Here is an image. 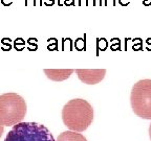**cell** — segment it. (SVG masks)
<instances>
[{
    "label": "cell",
    "mask_w": 151,
    "mask_h": 141,
    "mask_svg": "<svg viewBox=\"0 0 151 141\" xmlns=\"http://www.w3.org/2000/svg\"><path fill=\"white\" fill-rule=\"evenodd\" d=\"M57 141H87L82 134L75 131H65L58 136Z\"/></svg>",
    "instance_id": "52a82bcc"
},
{
    "label": "cell",
    "mask_w": 151,
    "mask_h": 141,
    "mask_svg": "<svg viewBox=\"0 0 151 141\" xmlns=\"http://www.w3.org/2000/svg\"><path fill=\"white\" fill-rule=\"evenodd\" d=\"M73 71V69H45L44 73L50 80L55 82H62L67 80Z\"/></svg>",
    "instance_id": "8992f818"
},
{
    "label": "cell",
    "mask_w": 151,
    "mask_h": 141,
    "mask_svg": "<svg viewBox=\"0 0 151 141\" xmlns=\"http://www.w3.org/2000/svg\"><path fill=\"white\" fill-rule=\"evenodd\" d=\"M26 114V103L23 97L14 92L0 95V122L4 127L22 122Z\"/></svg>",
    "instance_id": "7a4b0ae2"
},
{
    "label": "cell",
    "mask_w": 151,
    "mask_h": 141,
    "mask_svg": "<svg viewBox=\"0 0 151 141\" xmlns=\"http://www.w3.org/2000/svg\"><path fill=\"white\" fill-rule=\"evenodd\" d=\"M78 78L81 82L87 85H96L100 83L106 74L105 69H77Z\"/></svg>",
    "instance_id": "5b68a950"
},
{
    "label": "cell",
    "mask_w": 151,
    "mask_h": 141,
    "mask_svg": "<svg viewBox=\"0 0 151 141\" xmlns=\"http://www.w3.org/2000/svg\"><path fill=\"white\" fill-rule=\"evenodd\" d=\"M62 120L70 131L83 132L93 120V109L85 99H71L62 109Z\"/></svg>",
    "instance_id": "6da1fadb"
},
{
    "label": "cell",
    "mask_w": 151,
    "mask_h": 141,
    "mask_svg": "<svg viewBox=\"0 0 151 141\" xmlns=\"http://www.w3.org/2000/svg\"><path fill=\"white\" fill-rule=\"evenodd\" d=\"M24 45H25V43H24V41L22 40V39H16V41H15V47H16V49L21 50L22 47H24Z\"/></svg>",
    "instance_id": "ba28073f"
},
{
    "label": "cell",
    "mask_w": 151,
    "mask_h": 141,
    "mask_svg": "<svg viewBox=\"0 0 151 141\" xmlns=\"http://www.w3.org/2000/svg\"><path fill=\"white\" fill-rule=\"evenodd\" d=\"M3 130H4V125L0 122V138H1V136H2V134H3Z\"/></svg>",
    "instance_id": "30bf717a"
},
{
    "label": "cell",
    "mask_w": 151,
    "mask_h": 141,
    "mask_svg": "<svg viewBox=\"0 0 151 141\" xmlns=\"http://www.w3.org/2000/svg\"><path fill=\"white\" fill-rule=\"evenodd\" d=\"M4 141H56L45 125L36 122H20L13 125Z\"/></svg>",
    "instance_id": "3957f363"
},
{
    "label": "cell",
    "mask_w": 151,
    "mask_h": 141,
    "mask_svg": "<svg viewBox=\"0 0 151 141\" xmlns=\"http://www.w3.org/2000/svg\"><path fill=\"white\" fill-rule=\"evenodd\" d=\"M0 1L4 6H9V5H11L13 3V0H0Z\"/></svg>",
    "instance_id": "9c48e42d"
},
{
    "label": "cell",
    "mask_w": 151,
    "mask_h": 141,
    "mask_svg": "<svg viewBox=\"0 0 151 141\" xmlns=\"http://www.w3.org/2000/svg\"><path fill=\"white\" fill-rule=\"evenodd\" d=\"M149 137L151 139V123H150V127H149Z\"/></svg>",
    "instance_id": "8fae6325"
},
{
    "label": "cell",
    "mask_w": 151,
    "mask_h": 141,
    "mask_svg": "<svg viewBox=\"0 0 151 141\" xmlns=\"http://www.w3.org/2000/svg\"><path fill=\"white\" fill-rule=\"evenodd\" d=\"M130 103L139 118L151 119V80H141L133 85Z\"/></svg>",
    "instance_id": "277c9868"
}]
</instances>
